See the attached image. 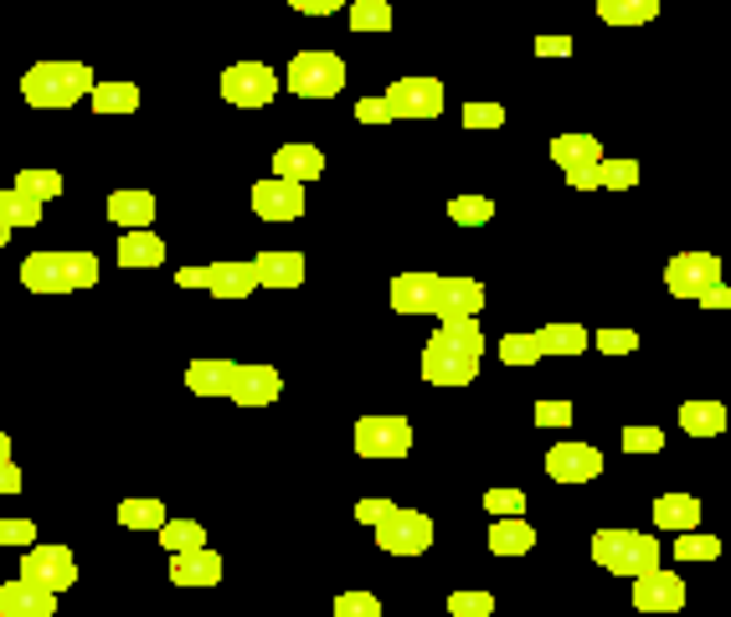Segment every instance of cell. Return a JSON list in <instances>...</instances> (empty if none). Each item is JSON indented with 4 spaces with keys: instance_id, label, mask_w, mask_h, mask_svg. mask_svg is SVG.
Returning <instances> with one entry per match:
<instances>
[{
    "instance_id": "cell-1",
    "label": "cell",
    "mask_w": 731,
    "mask_h": 617,
    "mask_svg": "<svg viewBox=\"0 0 731 617\" xmlns=\"http://www.w3.org/2000/svg\"><path fill=\"white\" fill-rule=\"evenodd\" d=\"M484 361V330L475 324V315L443 319L433 340L423 345V381L427 386H469L479 376Z\"/></svg>"
},
{
    "instance_id": "cell-2",
    "label": "cell",
    "mask_w": 731,
    "mask_h": 617,
    "mask_svg": "<svg viewBox=\"0 0 731 617\" xmlns=\"http://www.w3.org/2000/svg\"><path fill=\"white\" fill-rule=\"evenodd\" d=\"M21 284L32 294H78L99 284V258L93 252H32L21 263Z\"/></svg>"
},
{
    "instance_id": "cell-3",
    "label": "cell",
    "mask_w": 731,
    "mask_h": 617,
    "mask_svg": "<svg viewBox=\"0 0 731 617\" xmlns=\"http://www.w3.org/2000/svg\"><path fill=\"white\" fill-rule=\"evenodd\" d=\"M88 88H93L88 62H36L21 78V99L32 108H72L78 99H88Z\"/></svg>"
},
{
    "instance_id": "cell-4",
    "label": "cell",
    "mask_w": 731,
    "mask_h": 617,
    "mask_svg": "<svg viewBox=\"0 0 731 617\" xmlns=\"http://www.w3.org/2000/svg\"><path fill=\"white\" fill-rule=\"evenodd\" d=\"M593 561L613 576H644L660 567V540L639 530H597L593 535Z\"/></svg>"
},
{
    "instance_id": "cell-5",
    "label": "cell",
    "mask_w": 731,
    "mask_h": 617,
    "mask_svg": "<svg viewBox=\"0 0 731 617\" xmlns=\"http://www.w3.org/2000/svg\"><path fill=\"white\" fill-rule=\"evenodd\" d=\"M294 99H335L345 88V62L335 52H299L289 62V83Z\"/></svg>"
},
{
    "instance_id": "cell-6",
    "label": "cell",
    "mask_w": 731,
    "mask_h": 617,
    "mask_svg": "<svg viewBox=\"0 0 731 617\" xmlns=\"http://www.w3.org/2000/svg\"><path fill=\"white\" fill-rule=\"evenodd\" d=\"M278 72L269 62H232L221 72V99L232 108H269L278 99Z\"/></svg>"
},
{
    "instance_id": "cell-7",
    "label": "cell",
    "mask_w": 731,
    "mask_h": 617,
    "mask_svg": "<svg viewBox=\"0 0 731 617\" xmlns=\"http://www.w3.org/2000/svg\"><path fill=\"white\" fill-rule=\"evenodd\" d=\"M356 453L361 458H408L412 453V422L376 412V418L356 422Z\"/></svg>"
},
{
    "instance_id": "cell-8",
    "label": "cell",
    "mask_w": 731,
    "mask_h": 617,
    "mask_svg": "<svg viewBox=\"0 0 731 617\" xmlns=\"http://www.w3.org/2000/svg\"><path fill=\"white\" fill-rule=\"evenodd\" d=\"M376 546L387 556H423L433 546V519L423 510H391L381 525H376Z\"/></svg>"
},
{
    "instance_id": "cell-9",
    "label": "cell",
    "mask_w": 731,
    "mask_h": 617,
    "mask_svg": "<svg viewBox=\"0 0 731 617\" xmlns=\"http://www.w3.org/2000/svg\"><path fill=\"white\" fill-rule=\"evenodd\" d=\"M381 103H387V118H438L443 83L438 78H397Z\"/></svg>"
},
{
    "instance_id": "cell-10",
    "label": "cell",
    "mask_w": 731,
    "mask_h": 617,
    "mask_svg": "<svg viewBox=\"0 0 731 617\" xmlns=\"http://www.w3.org/2000/svg\"><path fill=\"white\" fill-rule=\"evenodd\" d=\"M21 576L36 586H47V592H68L72 582H78V561H72L68 546H26V556H21Z\"/></svg>"
},
{
    "instance_id": "cell-11",
    "label": "cell",
    "mask_w": 731,
    "mask_h": 617,
    "mask_svg": "<svg viewBox=\"0 0 731 617\" xmlns=\"http://www.w3.org/2000/svg\"><path fill=\"white\" fill-rule=\"evenodd\" d=\"M721 278V258L716 252H675L664 263V288L675 299H700V288Z\"/></svg>"
},
{
    "instance_id": "cell-12",
    "label": "cell",
    "mask_w": 731,
    "mask_h": 617,
    "mask_svg": "<svg viewBox=\"0 0 731 617\" xmlns=\"http://www.w3.org/2000/svg\"><path fill=\"white\" fill-rule=\"evenodd\" d=\"M253 212L263 221H299L305 217V181H284V175L258 181L253 185Z\"/></svg>"
},
{
    "instance_id": "cell-13",
    "label": "cell",
    "mask_w": 731,
    "mask_h": 617,
    "mask_svg": "<svg viewBox=\"0 0 731 617\" xmlns=\"http://www.w3.org/2000/svg\"><path fill=\"white\" fill-rule=\"evenodd\" d=\"M546 473L557 484H593L597 473H603V453L593 443H557V448L546 453Z\"/></svg>"
},
{
    "instance_id": "cell-14",
    "label": "cell",
    "mask_w": 731,
    "mask_h": 617,
    "mask_svg": "<svg viewBox=\"0 0 731 617\" xmlns=\"http://www.w3.org/2000/svg\"><path fill=\"white\" fill-rule=\"evenodd\" d=\"M633 607L639 613H681L685 607V582L675 571H644V576H633Z\"/></svg>"
},
{
    "instance_id": "cell-15",
    "label": "cell",
    "mask_w": 731,
    "mask_h": 617,
    "mask_svg": "<svg viewBox=\"0 0 731 617\" xmlns=\"http://www.w3.org/2000/svg\"><path fill=\"white\" fill-rule=\"evenodd\" d=\"M52 613H57V592H47V586L26 582V576L0 586V617H52Z\"/></svg>"
},
{
    "instance_id": "cell-16",
    "label": "cell",
    "mask_w": 731,
    "mask_h": 617,
    "mask_svg": "<svg viewBox=\"0 0 731 617\" xmlns=\"http://www.w3.org/2000/svg\"><path fill=\"white\" fill-rule=\"evenodd\" d=\"M433 299H438V273H397L391 278L397 315H433Z\"/></svg>"
},
{
    "instance_id": "cell-17",
    "label": "cell",
    "mask_w": 731,
    "mask_h": 617,
    "mask_svg": "<svg viewBox=\"0 0 731 617\" xmlns=\"http://www.w3.org/2000/svg\"><path fill=\"white\" fill-rule=\"evenodd\" d=\"M278 391H284V376L273 366H238L227 397L238 401V407H269V401H278Z\"/></svg>"
},
{
    "instance_id": "cell-18",
    "label": "cell",
    "mask_w": 731,
    "mask_h": 617,
    "mask_svg": "<svg viewBox=\"0 0 731 617\" xmlns=\"http://www.w3.org/2000/svg\"><path fill=\"white\" fill-rule=\"evenodd\" d=\"M484 309V284L479 278H438V299H433V315L438 319H464Z\"/></svg>"
},
{
    "instance_id": "cell-19",
    "label": "cell",
    "mask_w": 731,
    "mask_h": 617,
    "mask_svg": "<svg viewBox=\"0 0 731 617\" xmlns=\"http://www.w3.org/2000/svg\"><path fill=\"white\" fill-rule=\"evenodd\" d=\"M253 278L258 288H299L305 284V258L299 252H258L253 258Z\"/></svg>"
},
{
    "instance_id": "cell-20",
    "label": "cell",
    "mask_w": 731,
    "mask_h": 617,
    "mask_svg": "<svg viewBox=\"0 0 731 617\" xmlns=\"http://www.w3.org/2000/svg\"><path fill=\"white\" fill-rule=\"evenodd\" d=\"M171 582L175 586H217L221 582V556L212 546H196V551L171 556Z\"/></svg>"
},
{
    "instance_id": "cell-21",
    "label": "cell",
    "mask_w": 731,
    "mask_h": 617,
    "mask_svg": "<svg viewBox=\"0 0 731 617\" xmlns=\"http://www.w3.org/2000/svg\"><path fill=\"white\" fill-rule=\"evenodd\" d=\"M273 175H284V181H320L324 150L320 145H284V150L273 155Z\"/></svg>"
},
{
    "instance_id": "cell-22",
    "label": "cell",
    "mask_w": 731,
    "mask_h": 617,
    "mask_svg": "<svg viewBox=\"0 0 731 617\" xmlns=\"http://www.w3.org/2000/svg\"><path fill=\"white\" fill-rule=\"evenodd\" d=\"M202 288H212V299H248L258 288L253 263H212Z\"/></svg>"
},
{
    "instance_id": "cell-23",
    "label": "cell",
    "mask_w": 731,
    "mask_h": 617,
    "mask_svg": "<svg viewBox=\"0 0 731 617\" xmlns=\"http://www.w3.org/2000/svg\"><path fill=\"white\" fill-rule=\"evenodd\" d=\"M654 525H660L664 535L696 530V525H700V500H696V494H660V500H654Z\"/></svg>"
},
{
    "instance_id": "cell-24",
    "label": "cell",
    "mask_w": 731,
    "mask_h": 617,
    "mask_svg": "<svg viewBox=\"0 0 731 617\" xmlns=\"http://www.w3.org/2000/svg\"><path fill=\"white\" fill-rule=\"evenodd\" d=\"M232 376H238V361H191L186 366V386L196 397H227Z\"/></svg>"
},
{
    "instance_id": "cell-25",
    "label": "cell",
    "mask_w": 731,
    "mask_h": 617,
    "mask_svg": "<svg viewBox=\"0 0 731 617\" xmlns=\"http://www.w3.org/2000/svg\"><path fill=\"white\" fill-rule=\"evenodd\" d=\"M530 546H536V530L526 525V515H494V525H490L494 556H526Z\"/></svg>"
},
{
    "instance_id": "cell-26",
    "label": "cell",
    "mask_w": 731,
    "mask_h": 617,
    "mask_svg": "<svg viewBox=\"0 0 731 617\" xmlns=\"http://www.w3.org/2000/svg\"><path fill=\"white\" fill-rule=\"evenodd\" d=\"M119 263L124 267H160L165 263V242L150 232V227H129L119 237Z\"/></svg>"
},
{
    "instance_id": "cell-27",
    "label": "cell",
    "mask_w": 731,
    "mask_h": 617,
    "mask_svg": "<svg viewBox=\"0 0 731 617\" xmlns=\"http://www.w3.org/2000/svg\"><path fill=\"white\" fill-rule=\"evenodd\" d=\"M155 212H160V206H155L150 191H114V196H108V217L119 221L124 232H129V227H150Z\"/></svg>"
},
{
    "instance_id": "cell-28",
    "label": "cell",
    "mask_w": 731,
    "mask_h": 617,
    "mask_svg": "<svg viewBox=\"0 0 731 617\" xmlns=\"http://www.w3.org/2000/svg\"><path fill=\"white\" fill-rule=\"evenodd\" d=\"M681 427L690 437L727 433V407H721V401H685V407H681Z\"/></svg>"
},
{
    "instance_id": "cell-29",
    "label": "cell",
    "mask_w": 731,
    "mask_h": 617,
    "mask_svg": "<svg viewBox=\"0 0 731 617\" xmlns=\"http://www.w3.org/2000/svg\"><path fill=\"white\" fill-rule=\"evenodd\" d=\"M551 160H557L561 170L567 165H597V160H603V145H597L593 134H557V139H551Z\"/></svg>"
},
{
    "instance_id": "cell-30",
    "label": "cell",
    "mask_w": 731,
    "mask_h": 617,
    "mask_svg": "<svg viewBox=\"0 0 731 617\" xmlns=\"http://www.w3.org/2000/svg\"><path fill=\"white\" fill-rule=\"evenodd\" d=\"M587 340H593V334L582 330V324H546V330H536V351L541 355H582Z\"/></svg>"
},
{
    "instance_id": "cell-31",
    "label": "cell",
    "mask_w": 731,
    "mask_h": 617,
    "mask_svg": "<svg viewBox=\"0 0 731 617\" xmlns=\"http://www.w3.org/2000/svg\"><path fill=\"white\" fill-rule=\"evenodd\" d=\"M597 16L608 26H649L660 16V0H597Z\"/></svg>"
},
{
    "instance_id": "cell-32",
    "label": "cell",
    "mask_w": 731,
    "mask_h": 617,
    "mask_svg": "<svg viewBox=\"0 0 731 617\" xmlns=\"http://www.w3.org/2000/svg\"><path fill=\"white\" fill-rule=\"evenodd\" d=\"M0 221L5 227H36L42 221V201H32L26 191L11 185V191H0Z\"/></svg>"
},
{
    "instance_id": "cell-33",
    "label": "cell",
    "mask_w": 731,
    "mask_h": 617,
    "mask_svg": "<svg viewBox=\"0 0 731 617\" xmlns=\"http://www.w3.org/2000/svg\"><path fill=\"white\" fill-rule=\"evenodd\" d=\"M119 525L124 530H160V525H165V504L150 500V494H145V500H124Z\"/></svg>"
},
{
    "instance_id": "cell-34",
    "label": "cell",
    "mask_w": 731,
    "mask_h": 617,
    "mask_svg": "<svg viewBox=\"0 0 731 617\" xmlns=\"http://www.w3.org/2000/svg\"><path fill=\"white\" fill-rule=\"evenodd\" d=\"M93 108L99 114H135L139 88L135 83H93Z\"/></svg>"
},
{
    "instance_id": "cell-35",
    "label": "cell",
    "mask_w": 731,
    "mask_h": 617,
    "mask_svg": "<svg viewBox=\"0 0 731 617\" xmlns=\"http://www.w3.org/2000/svg\"><path fill=\"white\" fill-rule=\"evenodd\" d=\"M160 546H165V551L171 556H181V551H196V546H206V530L202 525H196V519H165V525H160Z\"/></svg>"
},
{
    "instance_id": "cell-36",
    "label": "cell",
    "mask_w": 731,
    "mask_h": 617,
    "mask_svg": "<svg viewBox=\"0 0 731 617\" xmlns=\"http://www.w3.org/2000/svg\"><path fill=\"white\" fill-rule=\"evenodd\" d=\"M16 191H26L32 201H57L62 196V175L57 170H36V165H26V170H16Z\"/></svg>"
},
{
    "instance_id": "cell-37",
    "label": "cell",
    "mask_w": 731,
    "mask_h": 617,
    "mask_svg": "<svg viewBox=\"0 0 731 617\" xmlns=\"http://www.w3.org/2000/svg\"><path fill=\"white\" fill-rule=\"evenodd\" d=\"M391 21L387 0H351V32H391Z\"/></svg>"
},
{
    "instance_id": "cell-38",
    "label": "cell",
    "mask_w": 731,
    "mask_h": 617,
    "mask_svg": "<svg viewBox=\"0 0 731 617\" xmlns=\"http://www.w3.org/2000/svg\"><path fill=\"white\" fill-rule=\"evenodd\" d=\"M448 217L459 221V227H484L494 217V201L490 196H454L448 201Z\"/></svg>"
},
{
    "instance_id": "cell-39",
    "label": "cell",
    "mask_w": 731,
    "mask_h": 617,
    "mask_svg": "<svg viewBox=\"0 0 731 617\" xmlns=\"http://www.w3.org/2000/svg\"><path fill=\"white\" fill-rule=\"evenodd\" d=\"M675 556H681V561H716V556H721V540H716V535H700V525H696V530H681Z\"/></svg>"
},
{
    "instance_id": "cell-40",
    "label": "cell",
    "mask_w": 731,
    "mask_h": 617,
    "mask_svg": "<svg viewBox=\"0 0 731 617\" xmlns=\"http://www.w3.org/2000/svg\"><path fill=\"white\" fill-rule=\"evenodd\" d=\"M597 185H608V191H633V185H639V160H597Z\"/></svg>"
},
{
    "instance_id": "cell-41",
    "label": "cell",
    "mask_w": 731,
    "mask_h": 617,
    "mask_svg": "<svg viewBox=\"0 0 731 617\" xmlns=\"http://www.w3.org/2000/svg\"><path fill=\"white\" fill-rule=\"evenodd\" d=\"M500 361H505V366H536V361H541L536 334H505V340H500Z\"/></svg>"
},
{
    "instance_id": "cell-42",
    "label": "cell",
    "mask_w": 731,
    "mask_h": 617,
    "mask_svg": "<svg viewBox=\"0 0 731 617\" xmlns=\"http://www.w3.org/2000/svg\"><path fill=\"white\" fill-rule=\"evenodd\" d=\"M448 613L454 617H490L494 597L490 592H454V597H448Z\"/></svg>"
},
{
    "instance_id": "cell-43",
    "label": "cell",
    "mask_w": 731,
    "mask_h": 617,
    "mask_svg": "<svg viewBox=\"0 0 731 617\" xmlns=\"http://www.w3.org/2000/svg\"><path fill=\"white\" fill-rule=\"evenodd\" d=\"M587 345H597L603 355H629V351H639V334L633 330H597V340H587Z\"/></svg>"
},
{
    "instance_id": "cell-44",
    "label": "cell",
    "mask_w": 731,
    "mask_h": 617,
    "mask_svg": "<svg viewBox=\"0 0 731 617\" xmlns=\"http://www.w3.org/2000/svg\"><path fill=\"white\" fill-rule=\"evenodd\" d=\"M464 124H469V129H500V124H505V108H500V103H464Z\"/></svg>"
},
{
    "instance_id": "cell-45",
    "label": "cell",
    "mask_w": 731,
    "mask_h": 617,
    "mask_svg": "<svg viewBox=\"0 0 731 617\" xmlns=\"http://www.w3.org/2000/svg\"><path fill=\"white\" fill-rule=\"evenodd\" d=\"M484 510H490V515H526V494H521V489H490V494H484Z\"/></svg>"
},
{
    "instance_id": "cell-46",
    "label": "cell",
    "mask_w": 731,
    "mask_h": 617,
    "mask_svg": "<svg viewBox=\"0 0 731 617\" xmlns=\"http://www.w3.org/2000/svg\"><path fill=\"white\" fill-rule=\"evenodd\" d=\"M335 617H381V602H376L372 592H345V597L335 602Z\"/></svg>"
},
{
    "instance_id": "cell-47",
    "label": "cell",
    "mask_w": 731,
    "mask_h": 617,
    "mask_svg": "<svg viewBox=\"0 0 731 617\" xmlns=\"http://www.w3.org/2000/svg\"><path fill=\"white\" fill-rule=\"evenodd\" d=\"M572 401H536V427H572Z\"/></svg>"
},
{
    "instance_id": "cell-48",
    "label": "cell",
    "mask_w": 731,
    "mask_h": 617,
    "mask_svg": "<svg viewBox=\"0 0 731 617\" xmlns=\"http://www.w3.org/2000/svg\"><path fill=\"white\" fill-rule=\"evenodd\" d=\"M664 433L660 427H624V453H660Z\"/></svg>"
},
{
    "instance_id": "cell-49",
    "label": "cell",
    "mask_w": 731,
    "mask_h": 617,
    "mask_svg": "<svg viewBox=\"0 0 731 617\" xmlns=\"http://www.w3.org/2000/svg\"><path fill=\"white\" fill-rule=\"evenodd\" d=\"M32 540H36L32 519H0V546H16V551H26Z\"/></svg>"
},
{
    "instance_id": "cell-50",
    "label": "cell",
    "mask_w": 731,
    "mask_h": 617,
    "mask_svg": "<svg viewBox=\"0 0 731 617\" xmlns=\"http://www.w3.org/2000/svg\"><path fill=\"white\" fill-rule=\"evenodd\" d=\"M391 510H397V504L376 494V500H361V504H356V519H361V525H381V519H387Z\"/></svg>"
},
{
    "instance_id": "cell-51",
    "label": "cell",
    "mask_w": 731,
    "mask_h": 617,
    "mask_svg": "<svg viewBox=\"0 0 731 617\" xmlns=\"http://www.w3.org/2000/svg\"><path fill=\"white\" fill-rule=\"evenodd\" d=\"M567 185L572 191H597V165H567Z\"/></svg>"
},
{
    "instance_id": "cell-52",
    "label": "cell",
    "mask_w": 731,
    "mask_h": 617,
    "mask_svg": "<svg viewBox=\"0 0 731 617\" xmlns=\"http://www.w3.org/2000/svg\"><path fill=\"white\" fill-rule=\"evenodd\" d=\"M299 16H335V5H345V0H289Z\"/></svg>"
},
{
    "instance_id": "cell-53",
    "label": "cell",
    "mask_w": 731,
    "mask_h": 617,
    "mask_svg": "<svg viewBox=\"0 0 731 617\" xmlns=\"http://www.w3.org/2000/svg\"><path fill=\"white\" fill-rule=\"evenodd\" d=\"M356 118H361V124H387V103H381V99H361Z\"/></svg>"
},
{
    "instance_id": "cell-54",
    "label": "cell",
    "mask_w": 731,
    "mask_h": 617,
    "mask_svg": "<svg viewBox=\"0 0 731 617\" xmlns=\"http://www.w3.org/2000/svg\"><path fill=\"white\" fill-rule=\"evenodd\" d=\"M700 304H706V309H727V304H731V288L721 284V278H716V284L700 288Z\"/></svg>"
},
{
    "instance_id": "cell-55",
    "label": "cell",
    "mask_w": 731,
    "mask_h": 617,
    "mask_svg": "<svg viewBox=\"0 0 731 617\" xmlns=\"http://www.w3.org/2000/svg\"><path fill=\"white\" fill-rule=\"evenodd\" d=\"M0 494H21V468L11 458H0Z\"/></svg>"
},
{
    "instance_id": "cell-56",
    "label": "cell",
    "mask_w": 731,
    "mask_h": 617,
    "mask_svg": "<svg viewBox=\"0 0 731 617\" xmlns=\"http://www.w3.org/2000/svg\"><path fill=\"white\" fill-rule=\"evenodd\" d=\"M536 52H546V57H567V52H572V36H541Z\"/></svg>"
},
{
    "instance_id": "cell-57",
    "label": "cell",
    "mask_w": 731,
    "mask_h": 617,
    "mask_svg": "<svg viewBox=\"0 0 731 617\" xmlns=\"http://www.w3.org/2000/svg\"><path fill=\"white\" fill-rule=\"evenodd\" d=\"M175 284H181V288H202L206 284V267H181V273H175Z\"/></svg>"
},
{
    "instance_id": "cell-58",
    "label": "cell",
    "mask_w": 731,
    "mask_h": 617,
    "mask_svg": "<svg viewBox=\"0 0 731 617\" xmlns=\"http://www.w3.org/2000/svg\"><path fill=\"white\" fill-rule=\"evenodd\" d=\"M0 248H11V227L5 221H0Z\"/></svg>"
},
{
    "instance_id": "cell-59",
    "label": "cell",
    "mask_w": 731,
    "mask_h": 617,
    "mask_svg": "<svg viewBox=\"0 0 731 617\" xmlns=\"http://www.w3.org/2000/svg\"><path fill=\"white\" fill-rule=\"evenodd\" d=\"M0 458H11V437L0 433Z\"/></svg>"
}]
</instances>
